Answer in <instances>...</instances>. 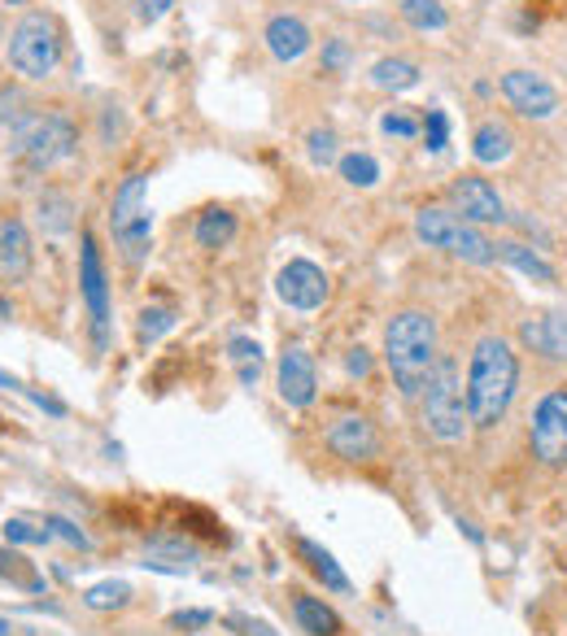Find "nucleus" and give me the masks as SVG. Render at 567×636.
<instances>
[{
  "label": "nucleus",
  "mask_w": 567,
  "mask_h": 636,
  "mask_svg": "<svg viewBox=\"0 0 567 636\" xmlns=\"http://www.w3.org/2000/svg\"><path fill=\"white\" fill-rule=\"evenodd\" d=\"M519 389V358L506 336H480L467 362V415L471 428L489 432L506 419Z\"/></svg>",
  "instance_id": "obj_1"
},
{
  "label": "nucleus",
  "mask_w": 567,
  "mask_h": 636,
  "mask_svg": "<svg viewBox=\"0 0 567 636\" xmlns=\"http://www.w3.org/2000/svg\"><path fill=\"white\" fill-rule=\"evenodd\" d=\"M437 318L428 309H402L385 328V362L402 397H419L437 371Z\"/></svg>",
  "instance_id": "obj_2"
},
{
  "label": "nucleus",
  "mask_w": 567,
  "mask_h": 636,
  "mask_svg": "<svg viewBox=\"0 0 567 636\" xmlns=\"http://www.w3.org/2000/svg\"><path fill=\"white\" fill-rule=\"evenodd\" d=\"M419 397H424V423H428L432 441H441V445L467 441V432H471L467 384H463L454 358H445V354L437 358V371H432V380H428V389Z\"/></svg>",
  "instance_id": "obj_3"
},
{
  "label": "nucleus",
  "mask_w": 567,
  "mask_h": 636,
  "mask_svg": "<svg viewBox=\"0 0 567 636\" xmlns=\"http://www.w3.org/2000/svg\"><path fill=\"white\" fill-rule=\"evenodd\" d=\"M415 236H419L428 249H445V253H454V257L467 262V266H489V262H497V244H493L489 236H480L476 222H467V218H458V214H450V209H437V205L415 214Z\"/></svg>",
  "instance_id": "obj_4"
},
{
  "label": "nucleus",
  "mask_w": 567,
  "mask_h": 636,
  "mask_svg": "<svg viewBox=\"0 0 567 636\" xmlns=\"http://www.w3.org/2000/svg\"><path fill=\"white\" fill-rule=\"evenodd\" d=\"M144 188L149 179L136 170L118 183L114 192V209H110V227H114V244L123 253L127 266H140L149 257V244H153V214L144 205Z\"/></svg>",
  "instance_id": "obj_5"
},
{
  "label": "nucleus",
  "mask_w": 567,
  "mask_h": 636,
  "mask_svg": "<svg viewBox=\"0 0 567 636\" xmlns=\"http://www.w3.org/2000/svg\"><path fill=\"white\" fill-rule=\"evenodd\" d=\"M62 62V36L49 14H23L10 31V66L23 79H49Z\"/></svg>",
  "instance_id": "obj_6"
},
{
  "label": "nucleus",
  "mask_w": 567,
  "mask_h": 636,
  "mask_svg": "<svg viewBox=\"0 0 567 636\" xmlns=\"http://www.w3.org/2000/svg\"><path fill=\"white\" fill-rule=\"evenodd\" d=\"M14 136H18L14 149L32 170H49V166L66 162L75 153V144H79L75 123L66 114H32V123H23Z\"/></svg>",
  "instance_id": "obj_7"
},
{
  "label": "nucleus",
  "mask_w": 567,
  "mask_h": 636,
  "mask_svg": "<svg viewBox=\"0 0 567 636\" xmlns=\"http://www.w3.org/2000/svg\"><path fill=\"white\" fill-rule=\"evenodd\" d=\"M528 445L541 467H550V471L567 467V389H550L537 402L532 423H528Z\"/></svg>",
  "instance_id": "obj_8"
},
{
  "label": "nucleus",
  "mask_w": 567,
  "mask_h": 636,
  "mask_svg": "<svg viewBox=\"0 0 567 636\" xmlns=\"http://www.w3.org/2000/svg\"><path fill=\"white\" fill-rule=\"evenodd\" d=\"M79 288L92 314V336L97 349H105V332H110V283H105V266H101V249L92 240V231H84L79 240Z\"/></svg>",
  "instance_id": "obj_9"
},
{
  "label": "nucleus",
  "mask_w": 567,
  "mask_h": 636,
  "mask_svg": "<svg viewBox=\"0 0 567 636\" xmlns=\"http://www.w3.org/2000/svg\"><path fill=\"white\" fill-rule=\"evenodd\" d=\"M275 292H279L284 305H293V309H319L328 301V275L315 262L298 257V262H289L275 275Z\"/></svg>",
  "instance_id": "obj_10"
},
{
  "label": "nucleus",
  "mask_w": 567,
  "mask_h": 636,
  "mask_svg": "<svg viewBox=\"0 0 567 636\" xmlns=\"http://www.w3.org/2000/svg\"><path fill=\"white\" fill-rule=\"evenodd\" d=\"M275 384H279V397H284V402H289V406H298V410H306V406L319 397L315 358H311L302 345L284 349V358H279V371H275Z\"/></svg>",
  "instance_id": "obj_11"
},
{
  "label": "nucleus",
  "mask_w": 567,
  "mask_h": 636,
  "mask_svg": "<svg viewBox=\"0 0 567 636\" xmlns=\"http://www.w3.org/2000/svg\"><path fill=\"white\" fill-rule=\"evenodd\" d=\"M502 97L524 118H550L558 110V92L537 71H511V75H502Z\"/></svg>",
  "instance_id": "obj_12"
},
{
  "label": "nucleus",
  "mask_w": 567,
  "mask_h": 636,
  "mask_svg": "<svg viewBox=\"0 0 567 636\" xmlns=\"http://www.w3.org/2000/svg\"><path fill=\"white\" fill-rule=\"evenodd\" d=\"M328 449L341 458V462H371L380 454V432L371 419L363 415H341L332 428H328Z\"/></svg>",
  "instance_id": "obj_13"
},
{
  "label": "nucleus",
  "mask_w": 567,
  "mask_h": 636,
  "mask_svg": "<svg viewBox=\"0 0 567 636\" xmlns=\"http://www.w3.org/2000/svg\"><path fill=\"white\" fill-rule=\"evenodd\" d=\"M450 201L458 205V214H463L467 222H506V205H502L497 188H493L489 179H480V175L454 179Z\"/></svg>",
  "instance_id": "obj_14"
},
{
  "label": "nucleus",
  "mask_w": 567,
  "mask_h": 636,
  "mask_svg": "<svg viewBox=\"0 0 567 636\" xmlns=\"http://www.w3.org/2000/svg\"><path fill=\"white\" fill-rule=\"evenodd\" d=\"M36 266V253H32V236H27V222L23 218H0V279L10 283H23Z\"/></svg>",
  "instance_id": "obj_15"
},
{
  "label": "nucleus",
  "mask_w": 567,
  "mask_h": 636,
  "mask_svg": "<svg viewBox=\"0 0 567 636\" xmlns=\"http://www.w3.org/2000/svg\"><path fill=\"white\" fill-rule=\"evenodd\" d=\"M519 341L550 362H567V309H550L541 318H528L519 328Z\"/></svg>",
  "instance_id": "obj_16"
},
{
  "label": "nucleus",
  "mask_w": 567,
  "mask_h": 636,
  "mask_svg": "<svg viewBox=\"0 0 567 636\" xmlns=\"http://www.w3.org/2000/svg\"><path fill=\"white\" fill-rule=\"evenodd\" d=\"M266 49H270V58L275 62H298V58H306V49H311V27L298 18V14H275L270 23H266Z\"/></svg>",
  "instance_id": "obj_17"
},
{
  "label": "nucleus",
  "mask_w": 567,
  "mask_h": 636,
  "mask_svg": "<svg viewBox=\"0 0 567 636\" xmlns=\"http://www.w3.org/2000/svg\"><path fill=\"white\" fill-rule=\"evenodd\" d=\"M293 614H298L302 632H311V636H341V614L332 606H324L319 597H311V593L293 597Z\"/></svg>",
  "instance_id": "obj_18"
},
{
  "label": "nucleus",
  "mask_w": 567,
  "mask_h": 636,
  "mask_svg": "<svg viewBox=\"0 0 567 636\" xmlns=\"http://www.w3.org/2000/svg\"><path fill=\"white\" fill-rule=\"evenodd\" d=\"M511 144H515V140H511V131H506L502 123H493V118H489V123H480V127H476V136H471V157H476L480 166H497V162H506V157H511Z\"/></svg>",
  "instance_id": "obj_19"
},
{
  "label": "nucleus",
  "mask_w": 567,
  "mask_h": 636,
  "mask_svg": "<svg viewBox=\"0 0 567 636\" xmlns=\"http://www.w3.org/2000/svg\"><path fill=\"white\" fill-rule=\"evenodd\" d=\"M298 554L306 558V567H311V571H315V575H319V580H324L332 593H350V575L337 567V558H332V554H328L319 540H311V536H298Z\"/></svg>",
  "instance_id": "obj_20"
},
{
  "label": "nucleus",
  "mask_w": 567,
  "mask_h": 636,
  "mask_svg": "<svg viewBox=\"0 0 567 636\" xmlns=\"http://www.w3.org/2000/svg\"><path fill=\"white\" fill-rule=\"evenodd\" d=\"M497 257H502L506 266H515L519 275L537 279V283H554V266H550L541 253H532L528 244H519V240H502V244H497Z\"/></svg>",
  "instance_id": "obj_21"
},
{
  "label": "nucleus",
  "mask_w": 567,
  "mask_h": 636,
  "mask_svg": "<svg viewBox=\"0 0 567 636\" xmlns=\"http://www.w3.org/2000/svg\"><path fill=\"white\" fill-rule=\"evenodd\" d=\"M371 84L385 88V92H406V88L419 84V66L406 62V58H380V62L371 66Z\"/></svg>",
  "instance_id": "obj_22"
},
{
  "label": "nucleus",
  "mask_w": 567,
  "mask_h": 636,
  "mask_svg": "<svg viewBox=\"0 0 567 636\" xmlns=\"http://www.w3.org/2000/svg\"><path fill=\"white\" fill-rule=\"evenodd\" d=\"M227 358H231V367H236L240 384H244V389H253V384H257V376H262V345H257L253 336H231V341H227Z\"/></svg>",
  "instance_id": "obj_23"
},
{
  "label": "nucleus",
  "mask_w": 567,
  "mask_h": 636,
  "mask_svg": "<svg viewBox=\"0 0 567 636\" xmlns=\"http://www.w3.org/2000/svg\"><path fill=\"white\" fill-rule=\"evenodd\" d=\"M236 236V214L231 209H205L197 218V244L201 249H223Z\"/></svg>",
  "instance_id": "obj_24"
},
{
  "label": "nucleus",
  "mask_w": 567,
  "mask_h": 636,
  "mask_svg": "<svg viewBox=\"0 0 567 636\" xmlns=\"http://www.w3.org/2000/svg\"><path fill=\"white\" fill-rule=\"evenodd\" d=\"M402 23L415 27V31H445L450 14H445L441 0H402Z\"/></svg>",
  "instance_id": "obj_25"
},
{
  "label": "nucleus",
  "mask_w": 567,
  "mask_h": 636,
  "mask_svg": "<svg viewBox=\"0 0 567 636\" xmlns=\"http://www.w3.org/2000/svg\"><path fill=\"white\" fill-rule=\"evenodd\" d=\"M0 580H10L14 588H27V593H45V575L18 549H0Z\"/></svg>",
  "instance_id": "obj_26"
},
{
  "label": "nucleus",
  "mask_w": 567,
  "mask_h": 636,
  "mask_svg": "<svg viewBox=\"0 0 567 636\" xmlns=\"http://www.w3.org/2000/svg\"><path fill=\"white\" fill-rule=\"evenodd\" d=\"M337 170H341V179H345L350 188H376V183H380V162H376L371 153H345V157L337 162Z\"/></svg>",
  "instance_id": "obj_27"
},
{
  "label": "nucleus",
  "mask_w": 567,
  "mask_h": 636,
  "mask_svg": "<svg viewBox=\"0 0 567 636\" xmlns=\"http://www.w3.org/2000/svg\"><path fill=\"white\" fill-rule=\"evenodd\" d=\"M127 601H131V584H123V580H105V584H92L84 593L88 610H123Z\"/></svg>",
  "instance_id": "obj_28"
},
{
  "label": "nucleus",
  "mask_w": 567,
  "mask_h": 636,
  "mask_svg": "<svg viewBox=\"0 0 567 636\" xmlns=\"http://www.w3.org/2000/svg\"><path fill=\"white\" fill-rule=\"evenodd\" d=\"M171 328H175V309H171V305H144V309H140V328H136V332H140L144 345L162 341Z\"/></svg>",
  "instance_id": "obj_29"
},
{
  "label": "nucleus",
  "mask_w": 567,
  "mask_h": 636,
  "mask_svg": "<svg viewBox=\"0 0 567 636\" xmlns=\"http://www.w3.org/2000/svg\"><path fill=\"white\" fill-rule=\"evenodd\" d=\"M306 153H311L315 166H332V162H341V157H337V131L315 127V131L306 136Z\"/></svg>",
  "instance_id": "obj_30"
},
{
  "label": "nucleus",
  "mask_w": 567,
  "mask_h": 636,
  "mask_svg": "<svg viewBox=\"0 0 567 636\" xmlns=\"http://www.w3.org/2000/svg\"><path fill=\"white\" fill-rule=\"evenodd\" d=\"M5 540H10V545H49L53 532H49V527H32L27 519H10V523H5Z\"/></svg>",
  "instance_id": "obj_31"
},
{
  "label": "nucleus",
  "mask_w": 567,
  "mask_h": 636,
  "mask_svg": "<svg viewBox=\"0 0 567 636\" xmlns=\"http://www.w3.org/2000/svg\"><path fill=\"white\" fill-rule=\"evenodd\" d=\"M40 209L49 214V231H58V236H62V231L71 227V201H66V196H58V192H49V196L40 201ZM45 214H40V218H45Z\"/></svg>",
  "instance_id": "obj_32"
},
{
  "label": "nucleus",
  "mask_w": 567,
  "mask_h": 636,
  "mask_svg": "<svg viewBox=\"0 0 567 636\" xmlns=\"http://www.w3.org/2000/svg\"><path fill=\"white\" fill-rule=\"evenodd\" d=\"M424 140H428V149H432V153H441V149H445V140H450V118H445V110H428Z\"/></svg>",
  "instance_id": "obj_33"
},
{
  "label": "nucleus",
  "mask_w": 567,
  "mask_h": 636,
  "mask_svg": "<svg viewBox=\"0 0 567 636\" xmlns=\"http://www.w3.org/2000/svg\"><path fill=\"white\" fill-rule=\"evenodd\" d=\"M45 527H49V532H53L58 540L75 545V549H92V540H88V536H84V532H79V527H75L71 519H62V514H49V519H45Z\"/></svg>",
  "instance_id": "obj_34"
},
{
  "label": "nucleus",
  "mask_w": 567,
  "mask_h": 636,
  "mask_svg": "<svg viewBox=\"0 0 567 636\" xmlns=\"http://www.w3.org/2000/svg\"><path fill=\"white\" fill-rule=\"evenodd\" d=\"M380 131H385V136H398V140H415V136H419V123H415L411 114H385V118H380Z\"/></svg>",
  "instance_id": "obj_35"
},
{
  "label": "nucleus",
  "mask_w": 567,
  "mask_h": 636,
  "mask_svg": "<svg viewBox=\"0 0 567 636\" xmlns=\"http://www.w3.org/2000/svg\"><path fill=\"white\" fill-rule=\"evenodd\" d=\"M350 66V44L345 40H328L324 44V71H345Z\"/></svg>",
  "instance_id": "obj_36"
},
{
  "label": "nucleus",
  "mask_w": 567,
  "mask_h": 636,
  "mask_svg": "<svg viewBox=\"0 0 567 636\" xmlns=\"http://www.w3.org/2000/svg\"><path fill=\"white\" fill-rule=\"evenodd\" d=\"M345 371L354 376V380H367L371 376V354L358 345V349H350V358H345Z\"/></svg>",
  "instance_id": "obj_37"
},
{
  "label": "nucleus",
  "mask_w": 567,
  "mask_h": 636,
  "mask_svg": "<svg viewBox=\"0 0 567 636\" xmlns=\"http://www.w3.org/2000/svg\"><path fill=\"white\" fill-rule=\"evenodd\" d=\"M171 623H175V627H210L214 614H210V610H179V614H171Z\"/></svg>",
  "instance_id": "obj_38"
},
{
  "label": "nucleus",
  "mask_w": 567,
  "mask_h": 636,
  "mask_svg": "<svg viewBox=\"0 0 567 636\" xmlns=\"http://www.w3.org/2000/svg\"><path fill=\"white\" fill-rule=\"evenodd\" d=\"M171 5H175V0H140V23H158V18H166L171 14Z\"/></svg>",
  "instance_id": "obj_39"
},
{
  "label": "nucleus",
  "mask_w": 567,
  "mask_h": 636,
  "mask_svg": "<svg viewBox=\"0 0 567 636\" xmlns=\"http://www.w3.org/2000/svg\"><path fill=\"white\" fill-rule=\"evenodd\" d=\"M10 632H14V623H10V619H0V636H10Z\"/></svg>",
  "instance_id": "obj_40"
},
{
  "label": "nucleus",
  "mask_w": 567,
  "mask_h": 636,
  "mask_svg": "<svg viewBox=\"0 0 567 636\" xmlns=\"http://www.w3.org/2000/svg\"><path fill=\"white\" fill-rule=\"evenodd\" d=\"M10 314V301H0V318H5Z\"/></svg>",
  "instance_id": "obj_41"
},
{
  "label": "nucleus",
  "mask_w": 567,
  "mask_h": 636,
  "mask_svg": "<svg viewBox=\"0 0 567 636\" xmlns=\"http://www.w3.org/2000/svg\"><path fill=\"white\" fill-rule=\"evenodd\" d=\"M10 5H27V0H10Z\"/></svg>",
  "instance_id": "obj_42"
}]
</instances>
